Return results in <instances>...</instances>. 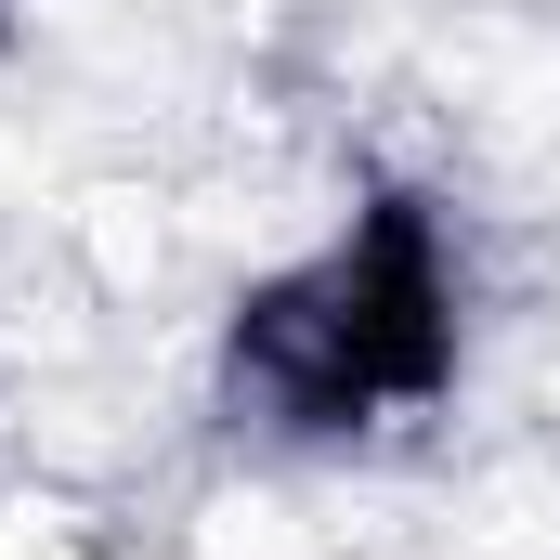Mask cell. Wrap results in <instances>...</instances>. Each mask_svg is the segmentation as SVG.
<instances>
[{"mask_svg": "<svg viewBox=\"0 0 560 560\" xmlns=\"http://www.w3.org/2000/svg\"><path fill=\"white\" fill-rule=\"evenodd\" d=\"M0 560H79V522L66 509H0Z\"/></svg>", "mask_w": 560, "mask_h": 560, "instance_id": "1", "label": "cell"}]
</instances>
